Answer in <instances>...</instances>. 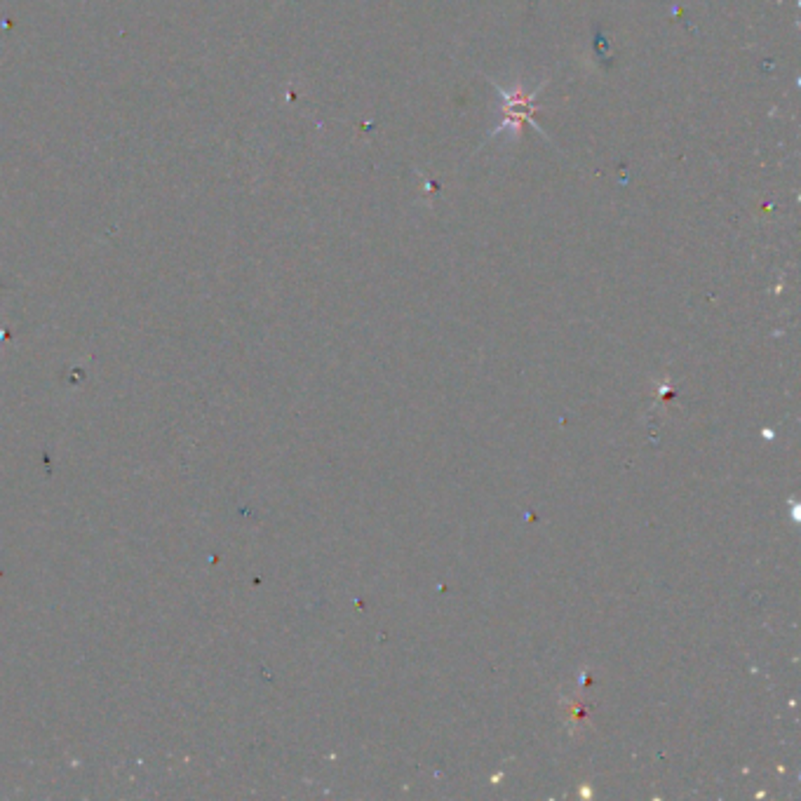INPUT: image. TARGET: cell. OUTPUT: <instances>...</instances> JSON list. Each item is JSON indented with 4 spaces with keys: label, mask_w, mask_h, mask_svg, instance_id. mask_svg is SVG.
<instances>
[{
    "label": "cell",
    "mask_w": 801,
    "mask_h": 801,
    "mask_svg": "<svg viewBox=\"0 0 801 801\" xmlns=\"http://www.w3.org/2000/svg\"><path fill=\"white\" fill-rule=\"evenodd\" d=\"M491 85L498 90V97H501V101H503V121H501V125L496 127L494 132H491V137H496V134L501 132V130H507V127H510L513 132H522V127H525L526 122L536 127L543 137H548V134L541 130V125H538L536 118H534L538 111V92H541L543 87L548 85V81L543 82L541 87H536V90H534L531 94H526L525 90H522V85L515 87L513 92H506V90H501V87L496 85L494 81H491Z\"/></svg>",
    "instance_id": "obj_1"
}]
</instances>
